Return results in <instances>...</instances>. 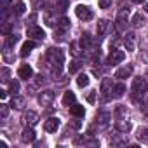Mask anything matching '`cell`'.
<instances>
[{
	"instance_id": "74e56055",
	"label": "cell",
	"mask_w": 148,
	"mask_h": 148,
	"mask_svg": "<svg viewBox=\"0 0 148 148\" xmlns=\"http://www.w3.org/2000/svg\"><path fill=\"white\" fill-rule=\"evenodd\" d=\"M9 4H11V0H2V7H4V9H5Z\"/></svg>"
},
{
	"instance_id": "3957f363",
	"label": "cell",
	"mask_w": 148,
	"mask_h": 148,
	"mask_svg": "<svg viewBox=\"0 0 148 148\" xmlns=\"http://www.w3.org/2000/svg\"><path fill=\"white\" fill-rule=\"evenodd\" d=\"M75 14H77V18L82 19V21H91V19H92V11H91V7H87V5H77V7H75Z\"/></svg>"
},
{
	"instance_id": "4dcf8cb0",
	"label": "cell",
	"mask_w": 148,
	"mask_h": 148,
	"mask_svg": "<svg viewBox=\"0 0 148 148\" xmlns=\"http://www.w3.org/2000/svg\"><path fill=\"white\" fill-rule=\"evenodd\" d=\"M98 4H99V7H101V9H108V7L112 5V0H99Z\"/></svg>"
},
{
	"instance_id": "9a60e30c",
	"label": "cell",
	"mask_w": 148,
	"mask_h": 148,
	"mask_svg": "<svg viewBox=\"0 0 148 148\" xmlns=\"http://www.w3.org/2000/svg\"><path fill=\"white\" fill-rule=\"evenodd\" d=\"M112 96L113 98H122L124 94H125V84H115L113 87H112Z\"/></svg>"
},
{
	"instance_id": "e575fe53",
	"label": "cell",
	"mask_w": 148,
	"mask_h": 148,
	"mask_svg": "<svg viewBox=\"0 0 148 148\" xmlns=\"http://www.w3.org/2000/svg\"><path fill=\"white\" fill-rule=\"evenodd\" d=\"M71 54H73V56H77V54H79V51H77V44H71Z\"/></svg>"
},
{
	"instance_id": "1f68e13d",
	"label": "cell",
	"mask_w": 148,
	"mask_h": 148,
	"mask_svg": "<svg viewBox=\"0 0 148 148\" xmlns=\"http://www.w3.org/2000/svg\"><path fill=\"white\" fill-rule=\"evenodd\" d=\"M106 119H110V115H108V113H101V115L98 117V120H99V122H101L103 125H106V122H108Z\"/></svg>"
},
{
	"instance_id": "44dd1931",
	"label": "cell",
	"mask_w": 148,
	"mask_h": 148,
	"mask_svg": "<svg viewBox=\"0 0 148 148\" xmlns=\"http://www.w3.org/2000/svg\"><path fill=\"white\" fill-rule=\"evenodd\" d=\"M89 82H91V79H89V75H86V73H80L79 79H77V86L79 87H87Z\"/></svg>"
},
{
	"instance_id": "f35d334b",
	"label": "cell",
	"mask_w": 148,
	"mask_h": 148,
	"mask_svg": "<svg viewBox=\"0 0 148 148\" xmlns=\"http://www.w3.org/2000/svg\"><path fill=\"white\" fill-rule=\"evenodd\" d=\"M134 4H145V0H132Z\"/></svg>"
},
{
	"instance_id": "d4e9b609",
	"label": "cell",
	"mask_w": 148,
	"mask_h": 148,
	"mask_svg": "<svg viewBox=\"0 0 148 148\" xmlns=\"http://www.w3.org/2000/svg\"><path fill=\"white\" fill-rule=\"evenodd\" d=\"M80 66H82V63H80L79 59H75V61L70 63V68H68V70H70V73H77V71L80 70Z\"/></svg>"
},
{
	"instance_id": "ffe728a7",
	"label": "cell",
	"mask_w": 148,
	"mask_h": 148,
	"mask_svg": "<svg viewBox=\"0 0 148 148\" xmlns=\"http://www.w3.org/2000/svg\"><path fill=\"white\" fill-rule=\"evenodd\" d=\"M108 28H110V23H108L106 19H99V21H98V33H99V35H105V33L108 32Z\"/></svg>"
},
{
	"instance_id": "4fadbf2b",
	"label": "cell",
	"mask_w": 148,
	"mask_h": 148,
	"mask_svg": "<svg viewBox=\"0 0 148 148\" xmlns=\"http://www.w3.org/2000/svg\"><path fill=\"white\" fill-rule=\"evenodd\" d=\"M33 49H35V42H33V40H26V42L21 45V58H26Z\"/></svg>"
},
{
	"instance_id": "7a4b0ae2",
	"label": "cell",
	"mask_w": 148,
	"mask_h": 148,
	"mask_svg": "<svg viewBox=\"0 0 148 148\" xmlns=\"http://www.w3.org/2000/svg\"><path fill=\"white\" fill-rule=\"evenodd\" d=\"M132 91L136 94H139V96H143L145 92H148V82H146V79H141V77L134 79L132 80Z\"/></svg>"
},
{
	"instance_id": "e0dca14e",
	"label": "cell",
	"mask_w": 148,
	"mask_h": 148,
	"mask_svg": "<svg viewBox=\"0 0 148 148\" xmlns=\"http://www.w3.org/2000/svg\"><path fill=\"white\" fill-rule=\"evenodd\" d=\"M124 45H125L127 51H134V35L132 33H127L124 37Z\"/></svg>"
},
{
	"instance_id": "7c38bea8",
	"label": "cell",
	"mask_w": 148,
	"mask_h": 148,
	"mask_svg": "<svg viewBox=\"0 0 148 148\" xmlns=\"http://www.w3.org/2000/svg\"><path fill=\"white\" fill-rule=\"evenodd\" d=\"M131 73H132V66L127 64V66L115 71V79H127V77H131Z\"/></svg>"
},
{
	"instance_id": "5bb4252c",
	"label": "cell",
	"mask_w": 148,
	"mask_h": 148,
	"mask_svg": "<svg viewBox=\"0 0 148 148\" xmlns=\"http://www.w3.org/2000/svg\"><path fill=\"white\" fill-rule=\"evenodd\" d=\"M70 113H71L73 117H84V115H86V108H84L82 105H71V106H70Z\"/></svg>"
},
{
	"instance_id": "8d00e7d4",
	"label": "cell",
	"mask_w": 148,
	"mask_h": 148,
	"mask_svg": "<svg viewBox=\"0 0 148 148\" xmlns=\"http://www.w3.org/2000/svg\"><path fill=\"white\" fill-rule=\"evenodd\" d=\"M0 98H2V99H5V98H7V91H4V89L0 91Z\"/></svg>"
},
{
	"instance_id": "4316f807",
	"label": "cell",
	"mask_w": 148,
	"mask_h": 148,
	"mask_svg": "<svg viewBox=\"0 0 148 148\" xmlns=\"http://www.w3.org/2000/svg\"><path fill=\"white\" fill-rule=\"evenodd\" d=\"M110 87H113V86H112V80H110V79H105L103 84H101V92L106 94V92L110 91Z\"/></svg>"
},
{
	"instance_id": "ab89813d",
	"label": "cell",
	"mask_w": 148,
	"mask_h": 148,
	"mask_svg": "<svg viewBox=\"0 0 148 148\" xmlns=\"http://www.w3.org/2000/svg\"><path fill=\"white\" fill-rule=\"evenodd\" d=\"M145 9H146V12H148V2H146V5H145Z\"/></svg>"
},
{
	"instance_id": "2e32d148",
	"label": "cell",
	"mask_w": 148,
	"mask_h": 148,
	"mask_svg": "<svg viewBox=\"0 0 148 148\" xmlns=\"http://www.w3.org/2000/svg\"><path fill=\"white\" fill-rule=\"evenodd\" d=\"M73 103H75V94H73L71 91H66L63 94V105L64 106H71Z\"/></svg>"
},
{
	"instance_id": "f1b7e54d",
	"label": "cell",
	"mask_w": 148,
	"mask_h": 148,
	"mask_svg": "<svg viewBox=\"0 0 148 148\" xmlns=\"http://www.w3.org/2000/svg\"><path fill=\"white\" fill-rule=\"evenodd\" d=\"M18 40H19V37H18V35H9V38H7V45L11 47V45L18 44Z\"/></svg>"
},
{
	"instance_id": "ac0fdd59",
	"label": "cell",
	"mask_w": 148,
	"mask_h": 148,
	"mask_svg": "<svg viewBox=\"0 0 148 148\" xmlns=\"http://www.w3.org/2000/svg\"><path fill=\"white\" fill-rule=\"evenodd\" d=\"M136 138H138L139 141H143V143H148V129H146V127H139V129L136 131Z\"/></svg>"
},
{
	"instance_id": "30bf717a",
	"label": "cell",
	"mask_w": 148,
	"mask_h": 148,
	"mask_svg": "<svg viewBox=\"0 0 148 148\" xmlns=\"http://www.w3.org/2000/svg\"><path fill=\"white\" fill-rule=\"evenodd\" d=\"M23 122H25V124H28V125H35V124L38 122V113H37V112L28 110V112L23 115Z\"/></svg>"
},
{
	"instance_id": "8992f818",
	"label": "cell",
	"mask_w": 148,
	"mask_h": 148,
	"mask_svg": "<svg viewBox=\"0 0 148 148\" xmlns=\"http://www.w3.org/2000/svg\"><path fill=\"white\" fill-rule=\"evenodd\" d=\"M127 16H129V9L127 7L119 12V16H117V30L119 32H124V28L127 25Z\"/></svg>"
},
{
	"instance_id": "52a82bcc",
	"label": "cell",
	"mask_w": 148,
	"mask_h": 148,
	"mask_svg": "<svg viewBox=\"0 0 148 148\" xmlns=\"http://www.w3.org/2000/svg\"><path fill=\"white\" fill-rule=\"evenodd\" d=\"M26 35L28 37H32V38H35V40H44V37H45V33H44V30L42 28H38V26H30V28H26Z\"/></svg>"
},
{
	"instance_id": "6da1fadb",
	"label": "cell",
	"mask_w": 148,
	"mask_h": 148,
	"mask_svg": "<svg viewBox=\"0 0 148 148\" xmlns=\"http://www.w3.org/2000/svg\"><path fill=\"white\" fill-rule=\"evenodd\" d=\"M49 61H51V68H52V73L54 75H59L61 70H63V61H64V52L61 49H49V54H47Z\"/></svg>"
},
{
	"instance_id": "277c9868",
	"label": "cell",
	"mask_w": 148,
	"mask_h": 148,
	"mask_svg": "<svg viewBox=\"0 0 148 148\" xmlns=\"http://www.w3.org/2000/svg\"><path fill=\"white\" fill-rule=\"evenodd\" d=\"M125 59V52L124 51H120V49H112V52H110V56H108V63L110 64H119V63H122Z\"/></svg>"
},
{
	"instance_id": "d6a6232c",
	"label": "cell",
	"mask_w": 148,
	"mask_h": 148,
	"mask_svg": "<svg viewBox=\"0 0 148 148\" xmlns=\"http://www.w3.org/2000/svg\"><path fill=\"white\" fill-rule=\"evenodd\" d=\"M94 99H96V91H91V92L87 94V101H89V103H94Z\"/></svg>"
},
{
	"instance_id": "8fae6325",
	"label": "cell",
	"mask_w": 148,
	"mask_h": 148,
	"mask_svg": "<svg viewBox=\"0 0 148 148\" xmlns=\"http://www.w3.org/2000/svg\"><path fill=\"white\" fill-rule=\"evenodd\" d=\"M21 141L23 143H33L35 141V131L32 127H25L21 132Z\"/></svg>"
},
{
	"instance_id": "603a6c76",
	"label": "cell",
	"mask_w": 148,
	"mask_h": 148,
	"mask_svg": "<svg viewBox=\"0 0 148 148\" xmlns=\"http://www.w3.org/2000/svg\"><path fill=\"white\" fill-rule=\"evenodd\" d=\"M79 44L84 47V49H87L89 45H91V37H89V33H84L82 37H80V40H79Z\"/></svg>"
},
{
	"instance_id": "d6986e66",
	"label": "cell",
	"mask_w": 148,
	"mask_h": 148,
	"mask_svg": "<svg viewBox=\"0 0 148 148\" xmlns=\"http://www.w3.org/2000/svg\"><path fill=\"white\" fill-rule=\"evenodd\" d=\"M25 11H26V5H25V2H16V4L12 5V12H14L16 16H21V14H25Z\"/></svg>"
},
{
	"instance_id": "7402d4cb",
	"label": "cell",
	"mask_w": 148,
	"mask_h": 148,
	"mask_svg": "<svg viewBox=\"0 0 148 148\" xmlns=\"http://www.w3.org/2000/svg\"><path fill=\"white\" fill-rule=\"evenodd\" d=\"M11 106H12V108H18V110H21V108L25 106V99L14 94V98H12V101H11Z\"/></svg>"
},
{
	"instance_id": "d590c367",
	"label": "cell",
	"mask_w": 148,
	"mask_h": 148,
	"mask_svg": "<svg viewBox=\"0 0 148 148\" xmlns=\"http://www.w3.org/2000/svg\"><path fill=\"white\" fill-rule=\"evenodd\" d=\"M80 125H82V124H80L79 120H77V122H73V124H71V127H73V129H80Z\"/></svg>"
},
{
	"instance_id": "836d02e7",
	"label": "cell",
	"mask_w": 148,
	"mask_h": 148,
	"mask_svg": "<svg viewBox=\"0 0 148 148\" xmlns=\"http://www.w3.org/2000/svg\"><path fill=\"white\" fill-rule=\"evenodd\" d=\"M7 75H9V70L7 68H2V77H4L2 80H7Z\"/></svg>"
},
{
	"instance_id": "9c48e42d",
	"label": "cell",
	"mask_w": 148,
	"mask_h": 148,
	"mask_svg": "<svg viewBox=\"0 0 148 148\" xmlns=\"http://www.w3.org/2000/svg\"><path fill=\"white\" fill-rule=\"evenodd\" d=\"M18 75H19V79H32L33 77V70H32V66L30 64H21L19 66V70H18Z\"/></svg>"
},
{
	"instance_id": "ba28073f",
	"label": "cell",
	"mask_w": 148,
	"mask_h": 148,
	"mask_svg": "<svg viewBox=\"0 0 148 148\" xmlns=\"http://www.w3.org/2000/svg\"><path fill=\"white\" fill-rule=\"evenodd\" d=\"M44 129H45L47 132H56V131L59 129V119H58V117H51V119H47L45 124H44Z\"/></svg>"
},
{
	"instance_id": "f546056e",
	"label": "cell",
	"mask_w": 148,
	"mask_h": 148,
	"mask_svg": "<svg viewBox=\"0 0 148 148\" xmlns=\"http://www.w3.org/2000/svg\"><path fill=\"white\" fill-rule=\"evenodd\" d=\"M0 113H2V117H7V113H9V105H5V103L0 105Z\"/></svg>"
},
{
	"instance_id": "5b68a950",
	"label": "cell",
	"mask_w": 148,
	"mask_h": 148,
	"mask_svg": "<svg viewBox=\"0 0 148 148\" xmlns=\"http://www.w3.org/2000/svg\"><path fill=\"white\" fill-rule=\"evenodd\" d=\"M54 91H51V89H47V91H42L40 94H38V103L42 105V106H49L52 101H54Z\"/></svg>"
},
{
	"instance_id": "cb8c5ba5",
	"label": "cell",
	"mask_w": 148,
	"mask_h": 148,
	"mask_svg": "<svg viewBox=\"0 0 148 148\" xmlns=\"http://www.w3.org/2000/svg\"><path fill=\"white\" fill-rule=\"evenodd\" d=\"M115 125H117V129L122 131V132H127V131L131 129V124H129V122H124V120H117Z\"/></svg>"
},
{
	"instance_id": "83f0119b",
	"label": "cell",
	"mask_w": 148,
	"mask_h": 148,
	"mask_svg": "<svg viewBox=\"0 0 148 148\" xmlns=\"http://www.w3.org/2000/svg\"><path fill=\"white\" fill-rule=\"evenodd\" d=\"M9 91H11V92H14V94H16V92L19 91V82H18L16 79L9 82Z\"/></svg>"
},
{
	"instance_id": "484cf974",
	"label": "cell",
	"mask_w": 148,
	"mask_h": 148,
	"mask_svg": "<svg viewBox=\"0 0 148 148\" xmlns=\"http://www.w3.org/2000/svg\"><path fill=\"white\" fill-rule=\"evenodd\" d=\"M132 25H134V26H143V25H145V18H143L139 12L134 14V16H132Z\"/></svg>"
}]
</instances>
